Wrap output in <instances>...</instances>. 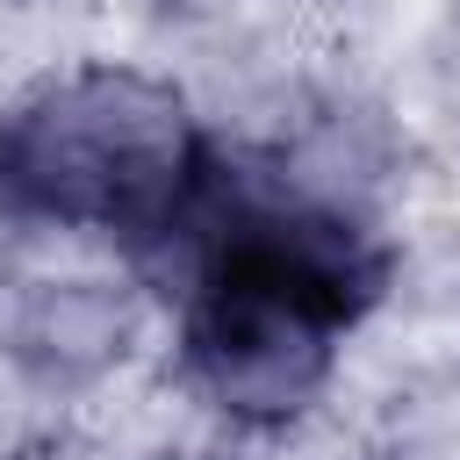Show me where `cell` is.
I'll use <instances>...</instances> for the list:
<instances>
[{"mask_svg": "<svg viewBox=\"0 0 460 460\" xmlns=\"http://www.w3.org/2000/svg\"><path fill=\"white\" fill-rule=\"evenodd\" d=\"M122 331H129V316L101 280H58V288L29 295V309L14 323V352L43 381H79L122 352Z\"/></svg>", "mask_w": 460, "mask_h": 460, "instance_id": "obj_3", "label": "cell"}, {"mask_svg": "<svg viewBox=\"0 0 460 460\" xmlns=\"http://www.w3.org/2000/svg\"><path fill=\"white\" fill-rule=\"evenodd\" d=\"M201 158L208 137L172 86L122 65L72 72L0 115V223L108 230L144 266L187 208Z\"/></svg>", "mask_w": 460, "mask_h": 460, "instance_id": "obj_2", "label": "cell"}, {"mask_svg": "<svg viewBox=\"0 0 460 460\" xmlns=\"http://www.w3.org/2000/svg\"><path fill=\"white\" fill-rule=\"evenodd\" d=\"M144 266L180 288L187 381L237 424H288L323 395L338 338L388 295L395 252L345 201L208 144L180 223Z\"/></svg>", "mask_w": 460, "mask_h": 460, "instance_id": "obj_1", "label": "cell"}]
</instances>
